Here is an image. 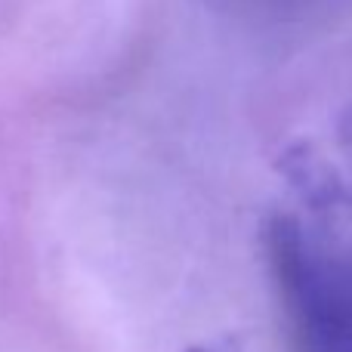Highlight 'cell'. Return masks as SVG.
I'll list each match as a JSON object with an SVG mask.
<instances>
[{"instance_id": "cell-4", "label": "cell", "mask_w": 352, "mask_h": 352, "mask_svg": "<svg viewBox=\"0 0 352 352\" xmlns=\"http://www.w3.org/2000/svg\"><path fill=\"white\" fill-rule=\"evenodd\" d=\"M186 352H210V349H201V346H192V349H186Z\"/></svg>"}, {"instance_id": "cell-1", "label": "cell", "mask_w": 352, "mask_h": 352, "mask_svg": "<svg viewBox=\"0 0 352 352\" xmlns=\"http://www.w3.org/2000/svg\"><path fill=\"white\" fill-rule=\"evenodd\" d=\"M263 250L297 349L352 352V275L285 213L266 219Z\"/></svg>"}, {"instance_id": "cell-2", "label": "cell", "mask_w": 352, "mask_h": 352, "mask_svg": "<svg viewBox=\"0 0 352 352\" xmlns=\"http://www.w3.org/2000/svg\"><path fill=\"white\" fill-rule=\"evenodd\" d=\"M278 173L312 210H352V182L334 164H328L324 155L318 148H312L309 142L287 146L278 158Z\"/></svg>"}, {"instance_id": "cell-3", "label": "cell", "mask_w": 352, "mask_h": 352, "mask_svg": "<svg viewBox=\"0 0 352 352\" xmlns=\"http://www.w3.org/2000/svg\"><path fill=\"white\" fill-rule=\"evenodd\" d=\"M337 136H340V146L346 148L349 161H352V102L343 109L340 121H337Z\"/></svg>"}]
</instances>
